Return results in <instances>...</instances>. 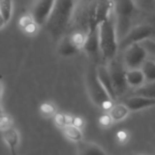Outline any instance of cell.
Listing matches in <instances>:
<instances>
[{"mask_svg":"<svg viewBox=\"0 0 155 155\" xmlns=\"http://www.w3.org/2000/svg\"><path fill=\"white\" fill-rule=\"evenodd\" d=\"M10 155H18V152H17V150L10 151Z\"/></svg>","mask_w":155,"mask_h":155,"instance_id":"1f68e13d","label":"cell"},{"mask_svg":"<svg viewBox=\"0 0 155 155\" xmlns=\"http://www.w3.org/2000/svg\"><path fill=\"white\" fill-rule=\"evenodd\" d=\"M133 155H143V154H133Z\"/></svg>","mask_w":155,"mask_h":155,"instance_id":"d6a6232c","label":"cell"},{"mask_svg":"<svg viewBox=\"0 0 155 155\" xmlns=\"http://www.w3.org/2000/svg\"><path fill=\"white\" fill-rule=\"evenodd\" d=\"M2 94H3V84L0 81V118L5 114L3 108H2Z\"/></svg>","mask_w":155,"mask_h":155,"instance_id":"f1b7e54d","label":"cell"},{"mask_svg":"<svg viewBox=\"0 0 155 155\" xmlns=\"http://www.w3.org/2000/svg\"><path fill=\"white\" fill-rule=\"evenodd\" d=\"M89 55H96L100 52L99 46V28H90L87 32V38L83 49Z\"/></svg>","mask_w":155,"mask_h":155,"instance_id":"7c38bea8","label":"cell"},{"mask_svg":"<svg viewBox=\"0 0 155 155\" xmlns=\"http://www.w3.org/2000/svg\"><path fill=\"white\" fill-rule=\"evenodd\" d=\"M123 103L130 111H138L155 106V100L140 95H132L126 98Z\"/></svg>","mask_w":155,"mask_h":155,"instance_id":"30bf717a","label":"cell"},{"mask_svg":"<svg viewBox=\"0 0 155 155\" xmlns=\"http://www.w3.org/2000/svg\"><path fill=\"white\" fill-rule=\"evenodd\" d=\"M62 130H63L65 137L71 141H74L77 143V142L82 140L83 134H82L81 129L79 127H77L73 124H68V125L65 126L62 129Z\"/></svg>","mask_w":155,"mask_h":155,"instance_id":"ac0fdd59","label":"cell"},{"mask_svg":"<svg viewBox=\"0 0 155 155\" xmlns=\"http://www.w3.org/2000/svg\"><path fill=\"white\" fill-rule=\"evenodd\" d=\"M136 13L134 0H117L114 6V16L119 41L131 28L130 23Z\"/></svg>","mask_w":155,"mask_h":155,"instance_id":"277c9868","label":"cell"},{"mask_svg":"<svg viewBox=\"0 0 155 155\" xmlns=\"http://www.w3.org/2000/svg\"><path fill=\"white\" fill-rule=\"evenodd\" d=\"M130 110L129 108L122 102V103H117L114 104L110 110H109V114L111 117L113 121H121L124 119H126L129 115Z\"/></svg>","mask_w":155,"mask_h":155,"instance_id":"e0dca14e","label":"cell"},{"mask_svg":"<svg viewBox=\"0 0 155 155\" xmlns=\"http://www.w3.org/2000/svg\"><path fill=\"white\" fill-rule=\"evenodd\" d=\"M57 51L59 56L68 58V57H71V56L76 55L77 53H79L81 49L78 48L74 45V43L70 39L69 35H68V36H63L58 40Z\"/></svg>","mask_w":155,"mask_h":155,"instance_id":"4fadbf2b","label":"cell"},{"mask_svg":"<svg viewBox=\"0 0 155 155\" xmlns=\"http://www.w3.org/2000/svg\"><path fill=\"white\" fill-rule=\"evenodd\" d=\"M113 0H96L88 16V28H98L100 24L114 14Z\"/></svg>","mask_w":155,"mask_h":155,"instance_id":"5b68a950","label":"cell"},{"mask_svg":"<svg viewBox=\"0 0 155 155\" xmlns=\"http://www.w3.org/2000/svg\"><path fill=\"white\" fill-rule=\"evenodd\" d=\"M69 37L72 42L74 43V45L78 48H80L81 50L83 49V47L85 45L86 38H87V33H84L81 31H75L71 35H69Z\"/></svg>","mask_w":155,"mask_h":155,"instance_id":"7402d4cb","label":"cell"},{"mask_svg":"<svg viewBox=\"0 0 155 155\" xmlns=\"http://www.w3.org/2000/svg\"><path fill=\"white\" fill-rule=\"evenodd\" d=\"M122 51V59L127 69L140 68L143 62L147 59L148 51L141 43L132 44Z\"/></svg>","mask_w":155,"mask_h":155,"instance_id":"ba28073f","label":"cell"},{"mask_svg":"<svg viewBox=\"0 0 155 155\" xmlns=\"http://www.w3.org/2000/svg\"><path fill=\"white\" fill-rule=\"evenodd\" d=\"M96 74H97V77H98L100 82L102 84V86L108 91V93L110 94L111 99L115 101L118 99V97H117L116 92L113 88V84H112L111 77H110V73L108 65L96 66Z\"/></svg>","mask_w":155,"mask_h":155,"instance_id":"8fae6325","label":"cell"},{"mask_svg":"<svg viewBox=\"0 0 155 155\" xmlns=\"http://www.w3.org/2000/svg\"><path fill=\"white\" fill-rule=\"evenodd\" d=\"M0 12L8 22L13 13V0H0Z\"/></svg>","mask_w":155,"mask_h":155,"instance_id":"44dd1931","label":"cell"},{"mask_svg":"<svg viewBox=\"0 0 155 155\" xmlns=\"http://www.w3.org/2000/svg\"><path fill=\"white\" fill-rule=\"evenodd\" d=\"M72 124L81 129V127H82L83 124H84V121H83V120H82L81 118H80V117H74V118H73V120H72Z\"/></svg>","mask_w":155,"mask_h":155,"instance_id":"83f0119b","label":"cell"},{"mask_svg":"<svg viewBox=\"0 0 155 155\" xmlns=\"http://www.w3.org/2000/svg\"><path fill=\"white\" fill-rule=\"evenodd\" d=\"M7 23H8V22L6 21L5 18L3 17V15L1 14V12H0V29H2V28L6 26Z\"/></svg>","mask_w":155,"mask_h":155,"instance_id":"f546056e","label":"cell"},{"mask_svg":"<svg viewBox=\"0 0 155 155\" xmlns=\"http://www.w3.org/2000/svg\"><path fill=\"white\" fill-rule=\"evenodd\" d=\"M12 125H13V120L8 114L5 113L1 118H0V130L1 131H4L8 129L11 128Z\"/></svg>","mask_w":155,"mask_h":155,"instance_id":"d4e9b609","label":"cell"},{"mask_svg":"<svg viewBox=\"0 0 155 155\" xmlns=\"http://www.w3.org/2000/svg\"><path fill=\"white\" fill-rule=\"evenodd\" d=\"M141 71L144 74L147 82L155 81V61L151 59H146L140 67Z\"/></svg>","mask_w":155,"mask_h":155,"instance_id":"d6986e66","label":"cell"},{"mask_svg":"<svg viewBox=\"0 0 155 155\" xmlns=\"http://www.w3.org/2000/svg\"><path fill=\"white\" fill-rule=\"evenodd\" d=\"M111 81L113 84L114 91L116 92L117 97H121L127 91L129 87L126 81V70L124 63H121L120 60H116L115 58L111 59L108 65Z\"/></svg>","mask_w":155,"mask_h":155,"instance_id":"52a82bcc","label":"cell"},{"mask_svg":"<svg viewBox=\"0 0 155 155\" xmlns=\"http://www.w3.org/2000/svg\"><path fill=\"white\" fill-rule=\"evenodd\" d=\"M2 135L6 144L9 148V150L10 151L17 150L18 145L19 144V140H20L18 131L12 126L11 128L2 131Z\"/></svg>","mask_w":155,"mask_h":155,"instance_id":"2e32d148","label":"cell"},{"mask_svg":"<svg viewBox=\"0 0 155 155\" xmlns=\"http://www.w3.org/2000/svg\"><path fill=\"white\" fill-rule=\"evenodd\" d=\"M155 33L154 28L150 24H140L131 28L126 35L119 41V50L125 49L127 47L137 44L142 43L147 39H150Z\"/></svg>","mask_w":155,"mask_h":155,"instance_id":"8992f818","label":"cell"},{"mask_svg":"<svg viewBox=\"0 0 155 155\" xmlns=\"http://www.w3.org/2000/svg\"><path fill=\"white\" fill-rule=\"evenodd\" d=\"M87 90L91 101L100 109L103 110H110L114 105V101L111 99L108 91L100 82L97 74L96 68L90 69L86 79Z\"/></svg>","mask_w":155,"mask_h":155,"instance_id":"3957f363","label":"cell"},{"mask_svg":"<svg viewBox=\"0 0 155 155\" xmlns=\"http://www.w3.org/2000/svg\"><path fill=\"white\" fill-rule=\"evenodd\" d=\"M56 3V0H35L31 8L30 15L38 27H45Z\"/></svg>","mask_w":155,"mask_h":155,"instance_id":"9c48e42d","label":"cell"},{"mask_svg":"<svg viewBox=\"0 0 155 155\" xmlns=\"http://www.w3.org/2000/svg\"><path fill=\"white\" fill-rule=\"evenodd\" d=\"M40 112L45 117H54L56 114V107L51 102H44L40 105Z\"/></svg>","mask_w":155,"mask_h":155,"instance_id":"cb8c5ba5","label":"cell"},{"mask_svg":"<svg viewBox=\"0 0 155 155\" xmlns=\"http://www.w3.org/2000/svg\"><path fill=\"white\" fill-rule=\"evenodd\" d=\"M99 46L102 57L110 61L119 50V37L114 14L99 26Z\"/></svg>","mask_w":155,"mask_h":155,"instance_id":"7a4b0ae2","label":"cell"},{"mask_svg":"<svg viewBox=\"0 0 155 155\" xmlns=\"http://www.w3.org/2000/svg\"><path fill=\"white\" fill-rule=\"evenodd\" d=\"M153 1H155V0H143V2H145V3H151Z\"/></svg>","mask_w":155,"mask_h":155,"instance_id":"4dcf8cb0","label":"cell"},{"mask_svg":"<svg viewBox=\"0 0 155 155\" xmlns=\"http://www.w3.org/2000/svg\"><path fill=\"white\" fill-rule=\"evenodd\" d=\"M133 94L155 100V81L148 82L147 84H143L142 86L137 88Z\"/></svg>","mask_w":155,"mask_h":155,"instance_id":"ffe728a7","label":"cell"},{"mask_svg":"<svg viewBox=\"0 0 155 155\" xmlns=\"http://www.w3.org/2000/svg\"><path fill=\"white\" fill-rule=\"evenodd\" d=\"M74 117H71L69 115L67 114H63V113H56L54 115V122L55 124L58 127L63 129L65 126L68 125V124H72V120H73Z\"/></svg>","mask_w":155,"mask_h":155,"instance_id":"603a6c76","label":"cell"},{"mask_svg":"<svg viewBox=\"0 0 155 155\" xmlns=\"http://www.w3.org/2000/svg\"><path fill=\"white\" fill-rule=\"evenodd\" d=\"M77 150L78 155H109L96 143L84 140L77 142Z\"/></svg>","mask_w":155,"mask_h":155,"instance_id":"5bb4252c","label":"cell"},{"mask_svg":"<svg viewBox=\"0 0 155 155\" xmlns=\"http://www.w3.org/2000/svg\"><path fill=\"white\" fill-rule=\"evenodd\" d=\"M77 0H56L53 11L45 25L49 36L59 40L68 28L73 18Z\"/></svg>","mask_w":155,"mask_h":155,"instance_id":"6da1fadb","label":"cell"},{"mask_svg":"<svg viewBox=\"0 0 155 155\" xmlns=\"http://www.w3.org/2000/svg\"><path fill=\"white\" fill-rule=\"evenodd\" d=\"M145 48L147 49L148 51V54L151 55L152 57L155 58V40H152V39H147L145 40L144 42L141 43Z\"/></svg>","mask_w":155,"mask_h":155,"instance_id":"484cf974","label":"cell"},{"mask_svg":"<svg viewBox=\"0 0 155 155\" xmlns=\"http://www.w3.org/2000/svg\"><path fill=\"white\" fill-rule=\"evenodd\" d=\"M112 121H113V120H112V119H111V117L110 116L109 113H108V114L102 115V116L100 118V120H99L100 124H101V126H103V127H108V126H110V125L111 124Z\"/></svg>","mask_w":155,"mask_h":155,"instance_id":"4316f807","label":"cell"},{"mask_svg":"<svg viewBox=\"0 0 155 155\" xmlns=\"http://www.w3.org/2000/svg\"><path fill=\"white\" fill-rule=\"evenodd\" d=\"M126 81L130 88H139L146 81L143 72L140 68H133L126 70Z\"/></svg>","mask_w":155,"mask_h":155,"instance_id":"9a60e30c","label":"cell"}]
</instances>
